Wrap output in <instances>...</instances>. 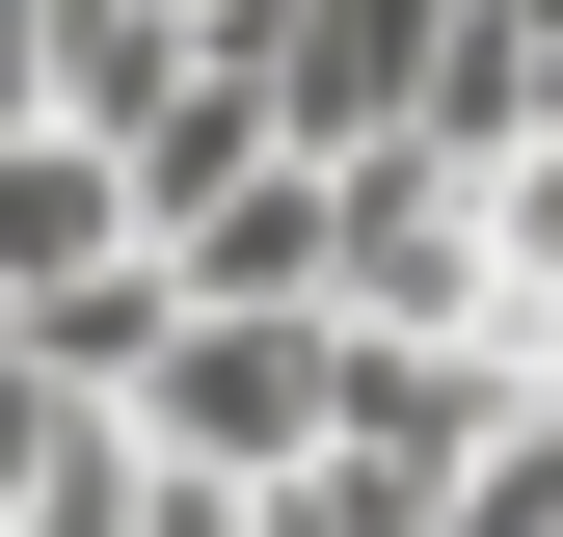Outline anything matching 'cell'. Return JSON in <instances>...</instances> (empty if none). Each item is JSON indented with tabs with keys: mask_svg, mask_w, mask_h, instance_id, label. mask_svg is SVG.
Instances as JSON below:
<instances>
[{
	"mask_svg": "<svg viewBox=\"0 0 563 537\" xmlns=\"http://www.w3.org/2000/svg\"><path fill=\"white\" fill-rule=\"evenodd\" d=\"M430 54H456V0H268V108L322 134H430Z\"/></svg>",
	"mask_w": 563,
	"mask_h": 537,
	"instance_id": "6da1fadb",
	"label": "cell"
},
{
	"mask_svg": "<svg viewBox=\"0 0 563 537\" xmlns=\"http://www.w3.org/2000/svg\"><path fill=\"white\" fill-rule=\"evenodd\" d=\"M54 108V0H0V134H27Z\"/></svg>",
	"mask_w": 563,
	"mask_h": 537,
	"instance_id": "7a4b0ae2",
	"label": "cell"
}]
</instances>
